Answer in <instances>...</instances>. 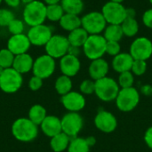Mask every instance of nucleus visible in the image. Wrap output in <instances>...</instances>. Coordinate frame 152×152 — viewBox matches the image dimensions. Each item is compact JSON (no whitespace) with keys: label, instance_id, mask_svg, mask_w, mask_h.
I'll return each mask as SVG.
<instances>
[{"label":"nucleus","instance_id":"obj_3","mask_svg":"<svg viewBox=\"0 0 152 152\" xmlns=\"http://www.w3.org/2000/svg\"><path fill=\"white\" fill-rule=\"evenodd\" d=\"M120 87L118 81L110 77H105L95 81L94 94L99 100L104 102H110L116 100Z\"/></svg>","mask_w":152,"mask_h":152},{"label":"nucleus","instance_id":"obj_33","mask_svg":"<svg viewBox=\"0 0 152 152\" xmlns=\"http://www.w3.org/2000/svg\"><path fill=\"white\" fill-rule=\"evenodd\" d=\"M118 84L120 88H128L134 86V75L131 71L120 73L118 77Z\"/></svg>","mask_w":152,"mask_h":152},{"label":"nucleus","instance_id":"obj_45","mask_svg":"<svg viewBox=\"0 0 152 152\" xmlns=\"http://www.w3.org/2000/svg\"><path fill=\"white\" fill-rule=\"evenodd\" d=\"M86 141L88 142V144L90 145V147H93L95 143H96V140L94 136H88L86 137Z\"/></svg>","mask_w":152,"mask_h":152},{"label":"nucleus","instance_id":"obj_41","mask_svg":"<svg viewBox=\"0 0 152 152\" xmlns=\"http://www.w3.org/2000/svg\"><path fill=\"white\" fill-rule=\"evenodd\" d=\"M144 142L146 145L152 150V126L149 127L144 134Z\"/></svg>","mask_w":152,"mask_h":152},{"label":"nucleus","instance_id":"obj_6","mask_svg":"<svg viewBox=\"0 0 152 152\" xmlns=\"http://www.w3.org/2000/svg\"><path fill=\"white\" fill-rule=\"evenodd\" d=\"M107 25L108 23L102 12H89L81 17V27L89 35L102 34Z\"/></svg>","mask_w":152,"mask_h":152},{"label":"nucleus","instance_id":"obj_29","mask_svg":"<svg viewBox=\"0 0 152 152\" xmlns=\"http://www.w3.org/2000/svg\"><path fill=\"white\" fill-rule=\"evenodd\" d=\"M46 116L47 114L45 108L40 104L33 105L28 110V118L37 126H40Z\"/></svg>","mask_w":152,"mask_h":152},{"label":"nucleus","instance_id":"obj_46","mask_svg":"<svg viewBox=\"0 0 152 152\" xmlns=\"http://www.w3.org/2000/svg\"><path fill=\"white\" fill-rule=\"evenodd\" d=\"M46 5H51V4H60L61 0H42Z\"/></svg>","mask_w":152,"mask_h":152},{"label":"nucleus","instance_id":"obj_20","mask_svg":"<svg viewBox=\"0 0 152 152\" xmlns=\"http://www.w3.org/2000/svg\"><path fill=\"white\" fill-rule=\"evenodd\" d=\"M134 58L129 53H120L114 56L111 61V67L117 73L120 74L126 71H131Z\"/></svg>","mask_w":152,"mask_h":152},{"label":"nucleus","instance_id":"obj_2","mask_svg":"<svg viewBox=\"0 0 152 152\" xmlns=\"http://www.w3.org/2000/svg\"><path fill=\"white\" fill-rule=\"evenodd\" d=\"M22 20L28 27L44 24L46 20V4L42 0H35L24 5Z\"/></svg>","mask_w":152,"mask_h":152},{"label":"nucleus","instance_id":"obj_38","mask_svg":"<svg viewBox=\"0 0 152 152\" xmlns=\"http://www.w3.org/2000/svg\"><path fill=\"white\" fill-rule=\"evenodd\" d=\"M121 53V45L119 42L114 41H107L106 44V54L110 56H116Z\"/></svg>","mask_w":152,"mask_h":152},{"label":"nucleus","instance_id":"obj_10","mask_svg":"<svg viewBox=\"0 0 152 152\" xmlns=\"http://www.w3.org/2000/svg\"><path fill=\"white\" fill-rule=\"evenodd\" d=\"M56 69L55 59L52 58L48 54L45 53L37 57L34 61L32 73L40 78L46 79L53 76Z\"/></svg>","mask_w":152,"mask_h":152},{"label":"nucleus","instance_id":"obj_48","mask_svg":"<svg viewBox=\"0 0 152 152\" xmlns=\"http://www.w3.org/2000/svg\"><path fill=\"white\" fill-rule=\"evenodd\" d=\"M110 2H114V3H119V4H123V2L125 0H109Z\"/></svg>","mask_w":152,"mask_h":152},{"label":"nucleus","instance_id":"obj_13","mask_svg":"<svg viewBox=\"0 0 152 152\" xmlns=\"http://www.w3.org/2000/svg\"><path fill=\"white\" fill-rule=\"evenodd\" d=\"M26 34L30 41L31 45L37 47L45 46L53 35L52 28L45 23L29 27Z\"/></svg>","mask_w":152,"mask_h":152},{"label":"nucleus","instance_id":"obj_42","mask_svg":"<svg viewBox=\"0 0 152 152\" xmlns=\"http://www.w3.org/2000/svg\"><path fill=\"white\" fill-rule=\"evenodd\" d=\"M3 2L11 9H16L21 4L20 0H3Z\"/></svg>","mask_w":152,"mask_h":152},{"label":"nucleus","instance_id":"obj_35","mask_svg":"<svg viewBox=\"0 0 152 152\" xmlns=\"http://www.w3.org/2000/svg\"><path fill=\"white\" fill-rule=\"evenodd\" d=\"M15 14L9 8H0V27L7 28L10 22L14 20Z\"/></svg>","mask_w":152,"mask_h":152},{"label":"nucleus","instance_id":"obj_11","mask_svg":"<svg viewBox=\"0 0 152 152\" xmlns=\"http://www.w3.org/2000/svg\"><path fill=\"white\" fill-rule=\"evenodd\" d=\"M129 53L134 60L147 61L152 56V41L146 37H136L130 45Z\"/></svg>","mask_w":152,"mask_h":152},{"label":"nucleus","instance_id":"obj_9","mask_svg":"<svg viewBox=\"0 0 152 152\" xmlns=\"http://www.w3.org/2000/svg\"><path fill=\"white\" fill-rule=\"evenodd\" d=\"M101 12L108 24L121 25L126 19V7L123 4L108 1L103 4Z\"/></svg>","mask_w":152,"mask_h":152},{"label":"nucleus","instance_id":"obj_50","mask_svg":"<svg viewBox=\"0 0 152 152\" xmlns=\"http://www.w3.org/2000/svg\"><path fill=\"white\" fill-rule=\"evenodd\" d=\"M149 2H150V4L152 5V0H149Z\"/></svg>","mask_w":152,"mask_h":152},{"label":"nucleus","instance_id":"obj_39","mask_svg":"<svg viewBox=\"0 0 152 152\" xmlns=\"http://www.w3.org/2000/svg\"><path fill=\"white\" fill-rule=\"evenodd\" d=\"M42 86H43V79L33 75V77H31L28 81L29 89L33 92H37V91L40 90Z\"/></svg>","mask_w":152,"mask_h":152},{"label":"nucleus","instance_id":"obj_21","mask_svg":"<svg viewBox=\"0 0 152 152\" xmlns=\"http://www.w3.org/2000/svg\"><path fill=\"white\" fill-rule=\"evenodd\" d=\"M34 61L35 60L28 53L15 55L12 68H13L20 74L23 75L29 71H32Z\"/></svg>","mask_w":152,"mask_h":152},{"label":"nucleus","instance_id":"obj_1","mask_svg":"<svg viewBox=\"0 0 152 152\" xmlns=\"http://www.w3.org/2000/svg\"><path fill=\"white\" fill-rule=\"evenodd\" d=\"M37 126L28 118H20L12 123V134L17 141L29 142L37 137Z\"/></svg>","mask_w":152,"mask_h":152},{"label":"nucleus","instance_id":"obj_7","mask_svg":"<svg viewBox=\"0 0 152 152\" xmlns=\"http://www.w3.org/2000/svg\"><path fill=\"white\" fill-rule=\"evenodd\" d=\"M23 84L22 75L13 68L4 69L0 75V89L5 94L18 92Z\"/></svg>","mask_w":152,"mask_h":152},{"label":"nucleus","instance_id":"obj_5","mask_svg":"<svg viewBox=\"0 0 152 152\" xmlns=\"http://www.w3.org/2000/svg\"><path fill=\"white\" fill-rule=\"evenodd\" d=\"M106 44L107 41L102 34L89 35L82 47V52L90 61L103 58V55L106 54Z\"/></svg>","mask_w":152,"mask_h":152},{"label":"nucleus","instance_id":"obj_12","mask_svg":"<svg viewBox=\"0 0 152 152\" xmlns=\"http://www.w3.org/2000/svg\"><path fill=\"white\" fill-rule=\"evenodd\" d=\"M61 121L62 132L70 138L77 137L84 126V119L78 112H68Z\"/></svg>","mask_w":152,"mask_h":152},{"label":"nucleus","instance_id":"obj_15","mask_svg":"<svg viewBox=\"0 0 152 152\" xmlns=\"http://www.w3.org/2000/svg\"><path fill=\"white\" fill-rule=\"evenodd\" d=\"M61 102L62 106L69 112H78L81 111L86 104L85 96L80 92L70 91L65 95L61 97Z\"/></svg>","mask_w":152,"mask_h":152},{"label":"nucleus","instance_id":"obj_8","mask_svg":"<svg viewBox=\"0 0 152 152\" xmlns=\"http://www.w3.org/2000/svg\"><path fill=\"white\" fill-rule=\"evenodd\" d=\"M70 45L68 37L61 34H53L44 46L45 53L53 59H61L68 53Z\"/></svg>","mask_w":152,"mask_h":152},{"label":"nucleus","instance_id":"obj_44","mask_svg":"<svg viewBox=\"0 0 152 152\" xmlns=\"http://www.w3.org/2000/svg\"><path fill=\"white\" fill-rule=\"evenodd\" d=\"M136 12L134 8H126V17H134L135 18Z\"/></svg>","mask_w":152,"mask_h":152},{"label":"nucleus","instance_id":"obj_28","mask_svg":"<svg viewBox=\"0 0 152 152\" xmlns=\"http://www.w3.org/2000/svg\"><path fill=\"white\" fill-rule=\"evenodd\" d=\"M72 80L71 77H67L65 75H61L57 77L55 83H54V88L58 94L61 96L67 94L70 91H72Z\"/></svg>","mask_w":152,"mask_h":152},{"label":"nucleus","instance_id":"obj_16","mask_svg":"<svg viewBox=\"0 0 152 152\" xmlns=\"http://www.w3.org/2000/svg\"><path fill=\"white\" fill-rule=\"evenodd\" d=\"M31 47L30 41L27 34L22 33L19 35H11L6 42V48L10 50L14 55L26 53Z\"/></svg>","mask_w":152,"mask_h":152},{"label":"nucleus","instance_id":"obj_4","mask_svg":"<svg viewBox=\"0 0 152 152\" xmlns=\"http://www.w3.org/2000/svg\"><path fill=\"white\" fill-rule=\"evenodd\" d=\"M115 102L117 108L121 112H131L138 106L140 102V93L134 86L120 88Z\"/></svg>","mask_w":152,"mask_h":152},{"label":"nucleus","instance_id":"obj_32","mask_svg":"<svg viewBox=\"0 0 152 152\" xmlns=\"http://www.w3.org/2000/svg\"><path fill=\"white\" fill-rule=\"evenodd\" d=\"M15 55L7 48L0 49V66L3 69L12 68Z\"/></svg>","mask_w":152,"mask_h":152},{"label":"nucleus","instance_id":"obj_14","mask_svg":"<svg viewBox=\"0 0 152 152\" xmlns=\"http://www.w3.org/2000/svg\"><path fill=\"white\" fill-rule=\"evenodd\" d=\"M95 127L104 134H111L118 127V119L115 115L108 110H99L94 117Z\"/></svg>","mask_w":152,"mask_h":152},{"label":"nucleus","instance_id":"obj_43","mask_svg":"<svg viewBox=\"0 0 152 152\" xmlns=\"http://www.w3.org/2000/svg\"><path fill=\"white\" fill-rule=\"evenodd\" d=\"M81 52H82V48H81V47H77V46H72V45H70L69 48L68 53L78 57V56L80 55Z\"/></svg>","mask_w":152,"mask_h":152},{"label":"nucleus","instance_id":"obj_26","mask_svg":"<svg viewBox=\"0 0 152 152\" xmlns=\"http://www.w3.org/2000/svg\"><path fill=\"white\" fill-rule=\"evenodd\" d=\"M102 35L106 39V41L114 42H119L124 37L121 25L118 24H108Z\"/></svg>","mask_w":152,"mask_h":152},{"label":"nucleus","instance_id":"obj_34","mask_svg":"<svg viewBox=\"0 0 152 152\" xmlns=\"http://www.w3.org/2000/svg\"><path fill=\"white\" fill-rule=\"evenodd\" d=\"M25 28H26V24L23 21V20L15 18L8 25L7 30L11 35H19V34L24 33Z\"/></svg>","mask_w":152,"mask_h":152},{"label":"nucleus","instance_id":"obj_51","mask_svg":"<svg viewBox=\"0 0 152 152\" xmlns=\"http://www.w3.org/2000/svg\"><path fill=\"white\" fill-rule=\"evenodd\" d=\"M2 3H3V0H0V4H1Z\"/></svg>","mask_w":152,"mask_h":152},{"label":"nucleus","instance_id":"obj_31","mask_svg":"<svg viewBox=\"0 0 152 152\" xmlns=\"http://www.w3.org/2000/svg\"><path fill=\"white\" fill-rule=\"evenodd\" d=\"M64 13L61 4L46 5V20L51 22H59Z\"/></svg>","mask_w":152,"mask_h":152},{"label":"nucleus","instance_id":"obj_22","mask_svg":"<svg viewBox=\"0 0 152 152\" xmlns=\"http://www.w3.org/2000/svg\"><path fill=\"white\" fill-rule=\"evenodd\" d=\"M59 25L63 30L67 32L73 31L74 29L81 27V17L79 15L64 13L59 21Z\"/></svg>","mask_w":152,"mask_h":152},{"label":"nucleus","instance_id":"obj_37","mask_svg":"<svg viewBox=\"0 0 152 152\" xmlns=\"http://www.w3.org/2000/svg\"><path fill=\"white\" fill-rule=\"evenodd\" d=\"M147 71V61H141V60H134L131 72L137 77H141L145 74Z\"/></svg>","mask_w":152,"mask_h":152},{"label":"nucleus","instance_id":"obj_36","mask_svg":"<svg viewBox=\"0 0 152 152\" xmlns=\"http://www.w3.org/2000/svg\"><path fill=\"white\" fill-rule=\"evenodd\" d=\"M95 90V81L89 78L84 79L79 85V91L83 95H91L94 94Z\"/></svg>","mask_w":152,"mask_h":152},{"label":"nucleus","instance_id":"obj_23","mask_svg":"<svg viewBox=\"0 0 152 152\" xmlns=\"http://www.w3.org/2000/svg\"><path fill=\"white\" fill-rule=\"evenodd\" d=\"M71 138L63 132L53 136L50 140V147L54 152H63L68 150Z\"/></svg>","mask_w":152,"mask_h":152},{"label":"nucleus","instance_id":"obj_17","mask_svg":"<svg viewBox=\"0 0 152 152\" xmlns=\"http://www.w3.org/2000/svg\"><path fill=\"white\" fill-rule=\"evenodd\" d=\"M59 67L61 75L73 77L79 72L81 69V61L78 57L67 53L60 59Z\"/></svg>","mask_w":152,"mask_h":152},{"label":"nucleus","instance_id":"obj_47","mask_svg":"<svg viewBox=\"0 0 152 152\" xmlns=\"http://www.w3.org/2000/svg\"><path fill=\"white\" fill-rule=\"evenodd\" d=\"M20 1H21V4H23L25 5V4H29V3L35 1V0H20Z\"/></svg>","mask_w":152,"mask_h":152},{"label":"nucleus","instance_id":"obj_27","mask_svg":"<svg viewBox=\"0 0 152 152\" xmlns=\"http://www.w3.org/2000/svg\"><path fill=\"white\" fill-rule=\"evenodd\" d=\"M121 28L124 33V37H134L138 34L140 29V25L136 18L126 17V19L122 22Z\"/></svg>","mask_w":152,"mask_h":152},{"label":"nucleus","instance_id":"obj_40","mask_svg":"<svg viewBox=\"0 0 152 152\" xmlns=\"http://www.w3.org/2000/svg\"><path fill=\"white\" fill-rule=\"evenodd\" d=\"M142 21L146 28L152 29V8L146 10L143 12L142 16Z\"/></svg>","mask_w":152,"mask_h":152},{"label":"nucleus","instance_id":"obj_30","mask_svg":"<svg viewBox=\"0 0 152 152\" xmlns=\"http://www.w3.org/2000/svg\"><path fill=\"white\" fill-rule=\"evenodd\" d=\"M90 145L88 144L86 138L84 137H74L71 138L69 145L68 147V152H89L90 151Z\"/></svg>","mask_w":152,"mask_h":152},{"label":"nucleus","instance_id":"obj_49","mask_svg":"<svg viewBox=\"0 0 152 152\" xmlns=\"http://www.w3.org/2000/svg\"><path fill=\"white\" fill-rule=\"evenodd\" d=\"M4 69H3V68L0 66V75L2 74V72H3V70H4Z\"/></svg>","mask_w":152,"mask_h":152},{"label":"nucleus","instance_id":"obj_24","mask_svg":"<svg viewBox=\"0 0 152 152\" xmlns=\"http://www.w3.org/2000/svg\"><path fill=\"white\" fill-rule=\"evenodd\" d=\"M89 34L82 28H78L77 29H74L73 31L69 32V35L67 36L69 43L72 46L77 47H83L84 44L86 43V39L88 38Z\"/></svg>","mask_w":152,"mask_h":152},{"label":"nucleus","instance_id":"obj_25","mask_svg":"<svg viewBox=\"0 0 152 152\" xmlns=\"http://www.w3.org/2000/svg\"><path fill=\"white\" fill-rule=\"evenodd\" d=\"M60 4L65 13L80 15L85 9V3L83 0H61Z\"/></svg>","mask_w":152,"mask_h":152},{"label":"nucleus","instance_id":"obj_18","mask_svg":"<svg viewBox=\"0 0 152 152\" xmlns=\"http://www.w3.org/2000/svg\"><path fill=\"white\" fill-rule=\"evenodd\" d=\"M109 70H110L109 62L103 58L91 61V63L89 64L88 67L89 77L91 79L94 81L107 77Z\"/></svg>","mask_w":152,"mask_h":152},{"label":"nucleus","instance_id":"obj_19","mask_svg":"<svg viewBox=\"0 0 152 152\" xmlns=\"http://www.w3.org/2000/svg\"><path fill=\"white\" fill-rule=\"evenodd\" d=\"M40 128L45 135L52 138L62 132L61 118L53 115H47L41 123Z\"/></svg>","mask_w":152,"mask_h":152}]
</instances>
